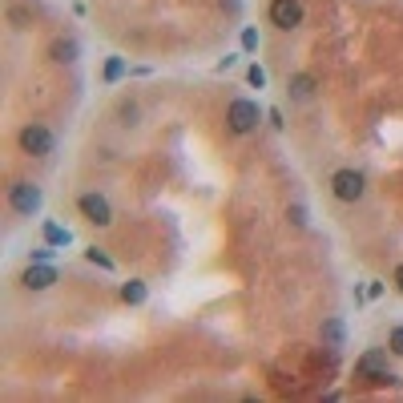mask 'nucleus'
I'll return each instance as SVG.
<instances>
[{
  "label": "nucleus",
  "instance_id": "1",
  "mask_svg": "<svg viewBox=\"0 0 403 403\" xmlns=\"http://www.w3.org/2000/svg\"><path fill=\"white\" fill-rule=\"evenodd\" d=\"M355 375L359 379H367V383H395V375H391V367H387V351H379V347H371V351H363L359 359H355Z\"/></svg>",
  "mask_w": 403,
  "mask_h": 403
},
{
  "label": "nucleus",
  "instance_id": "2",
  "mask_svg": "<svg viewBox=\"0 0 403 403\" xmlns=\"http://www.w3.org/2000/svg\"><path fill=\"white\" fill-rule=\"evenodd\" d=\"M258 121H262L258 101H246V97H234V101H230V109H226V125H230V133H250Z\"/></svg>",
  "mask_w": 403,
  "mask_h": 403
},
{
  "label": "nucleus",
  "instance_id": "3",
  "mask_svg": "<svg viewBox=\"0 0 403 403\" xmlns=\"http://www.w3.org/2000/svg\"><path fill=\"white\" fill-rule=\"evenodd\" d=\"M331 193H335L339 202H363L367 177L359 174V170H335L331 174Z\"/></svg>",
  "mask_w": 403,
  "mask_h": 403
},
{
  "label": "nucleus",
  "instance_id": "4",
  "mask_svg": "<svg viewBox=\"0 0 403 403\" xmlns=\"http://www.w3.org/2000/svg\"><path fill=\"white\" fill-rule=\"evenodd\" d=\"M8 206H13L20 218H32L36 210L45 206V193H41V186H32V182H13V190H8Z\"/></svg>",
  "mask_w": 403,
  "mask_h": 403
},
{
  "label": "nucleus",
  "instance_id": "5",
  "mask_svg": "<svg viewBox=\"0 0 403 403\" xmlns=\"http://www.w3.org/2000/svg\"><path fill=\"white\" fill-rule=\"evenodd\" d=\"M20 149H25L29 158H48V153H53V133H48V125L32 121V125L20 129Z\"/></svg>",
  "mask_w": 403,
  "mask_h": 403
},
{
  "label": "nucleus",
  "instance_id": "6",
  "mask_svg": "<svg viewBox=\"0 0 403 403\" xmlns=\"http://www.w3.org/2000/svg\"><path fill=\"white\" fill-rule=\"evenodd\" d=\"M77 210L85 214V222H93V226H109L113 222V206H109V198L105 193H81L77 198Z\"/></svg>",
  "mask_w": 403,
  "mask_h": 403
},
{
  "label": "nucleus",
  "instance_id": "7",
  "mask_svg": "<svg viewBox=\"0 0 403 403\" xmlns=\"http://www.w3.org/2000/svg\"><path fill=\"white\" fill-rule=\"evenodd\" d=\"M57 278H61V274H57L53 262H29L25 274H20V287H25V290H48Z\"/></svg>",
  "mask_w": 403,
  "mask_h": 403
},
{
  "label": "nucleus",
  "instance_id": "8",
  "mask_svg": "<svg viewBox=\"0 0 403 403\" xmlns=\"http://www.w3.org/2000/svg\"><path fill=\"white\" fill-rule=\"evenodd\" d=\"M271 25L282 29V32L299 29V25H303V4H299V0H274L271 4Z\"/></svg>",
  "mask_w": 403,
  "mask_h": 403
},
{
  "label": "nucleus",
  "instance_id": "9",
  "mask_svg": "<svg viewBox=\"0 0 403 403\" xmlns=\"http://www.w3.org/2000/svg\"><path fill=\"white\" fill-rule=\"evenodd\" d=\"M48 57L57 64H73L77 61V41H53V45H48Z\"/></svg>",
  "mask_w": 403,
  "mask_h": 403
},
{
  "label": "nucleus",
  "instance_id": "10",
  "mask_svg": "<svg viewBox=\"0 0 403 403\" xmlns=\"http://www.w3.org/2000/svg\"><path fill=\"white\" fill-rule=\"evenodd\" d=\"M145 282L142 278H129V282H121V303H129V306H142L145 303Z\"/></svg>",
  "mask_w": 403,
  "mask_h": 403
},
{
  "label": "nucleus",
  "instance_id": "11",
  "mask_svg": "<svg viewBox=\"0 0 403 403\" xmlns=\"http://www.w3.org/2000/svg\"><path fill=\"white\" fill-rule=\"evenodd\" d=\"M310 93H315V77H310V73H299V77H290V97L306 101Z\"/></svg>",
  "mask_w": 403,
  "mask_h": 403
},
{
  "label": "nucleus",
  "instance_id": "12",
  "mask_svg": "<svg viewBox=\"0 0 403 403\" xmlns=\"http://www.w3.org/2000/svg\"><path fill=\"white\" fill-rule=\"evenodd\" d=\"M322 343H327L331 351H335V347H343V322H339V319L322 322Z\"/></svg>",
  "mask_w": 403,
  "mask_h": 403
},
{
  "label": "nucleus",
  "instance_id": "13",
  "mask_svg": "<svg viewBox=\"0 0 403 403\" xmlns=\"http://www.w3.org/2000/svg\"><path fill=\"white\" fill-rule=\"evenodd\" d=\"M45 242H48V246H69L73 234H69L64 226H57V222H45Z\"/></svg>",
  "mask_w": 403,
  "mask_h": 403
},
{
  "label": "nucleus",
  "instance_id": "14",
  "mask_svg": "<svg viewBox=\"0 0 403 403\" xmlns=\"http://www.w3.org/2000/svg\"><path fill=\"white\" fill-rule=\"evenodd\" d=\"M85 262H93V266H101V271H113V258L105 254V250H97V246L85 250Z\"/></svg>",
  "mask_w": 403,
  "mask_h": 403
},
{
  "label": "nucleus",
  "instance_id": "15",
  "mask_svg": "<svg viewBox=\"0 0 403 403\" xmlns=\"http://www.w3.org/2000/svg\"><path fill=\"white\" fill-rule=\"evenodd\" d=\"M125 77V61H121V57H109V61H105V81H121Z\"/></svg>",
  "mask_w": 403,
  "mask_h": 403
},
{
  "label": "nucleus",
  "instance_id": "16",
  "mask_svg": "<svg viewBox=\"0 0 403 403\" xmlns=\"http://www.w3.org/2000/svg\"><path fill=\"white\" fill-rule=\"evenodd\" d=\"M246 81H250L254 89H262V85H266V69H262V64H250V69H246Z\"/></svg>",
  "mask_w": 403,
  "mask_h": 403
},
{
  "label": "nucleus",
  "instance_id": "17",
  "mask_svg": "<svg viewBox=\"0 0 403 403\" xmlns=\"http://www.w3.org/2000/svg\"><path fill=\"white\" fill-rule=\"evenodd\" d=\"M387 351H391V355H403V327H395V331L387 335Z\"/></svg>",
  "mask_w": 403,
  "mask_h": 403
},
{
  "label": "nucleus",
  "instance_id": "18",
  "mask_svg": "<svg viewBox=\"0 0 403 403\" xmlns=\"http://www.w3.org/2000/svg\"><path fill=\"white\" fill-rule=\"evenodd\" d=\"M242 48L250 53V48H258V32L254 29H242Z\"/></svg>",
  "mask_w": 403,
  "mask_h": 403
},
{
  "label": "nucleus",
  "instance_id": "19",
  "mask_svg": "<svg viewBox=\"0 0 403 403\" xmlns=\"http://www.w3.org/2000/svg\"><path fill=\"white\" fill-rule=\"evenodd\" d=\"M32 262H53V246H41V250H32Z\"/></svg>",
  "mask_w": 403,
  "mask_h": 403
},
{
  "label": "nucleus",
  "instance_id": "20",
  "mask_svg": "<svg viewBox=\"0 0 403 403\" xmlns=\"http://www.w3.org/2000/svg\"><path fill=\"white\" fill-rule=\"evenodd\" d=\"M287 214H290V222H294V226H306V210L303 206H290Z\"/></svg>",
  "mask_w": 403,
  "mask_h": 403
},
{
  "label": "nucleus",
  "instance_id": "21",
  "mask_svg": "<svg viewBox=\"0 0 403 403\" xmlns=\"http://www.w3.org/2000/svg\"><path fill=\"white\" fill-rule=\"evenodd\" d=\"M121 117H125V125H137V109L133 105H121Z\"/></svg>",
  "mask_w": 403,
  "mask_h": 403
},
{
  "label": "nucleus",
  "instance_id": "22",
  "mask_svg": "<svg viewBox=\"0 0 403 403\" xmlns=\"http://www.w3.org/2000/svg\"><path fill=\"white\" fill-rule=\"evenodd\" d=\"M391 282H395V287L403 290V262H399V266H395V274H391Z\"/></svg>",
  "mask_w": 403,
  "mask_h": 403
}]
</instances>
